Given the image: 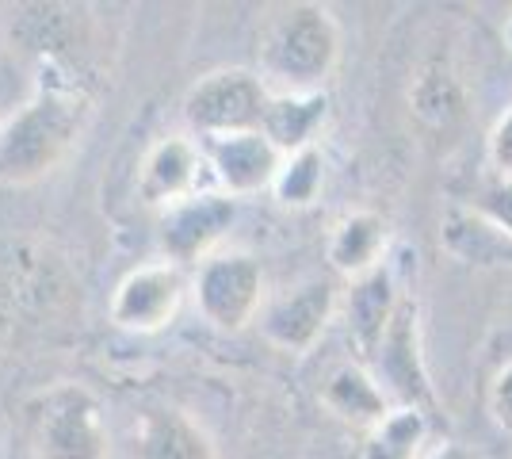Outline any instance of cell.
Wrapping results in <instances>:
<instances>
[{
	"label": "cell",
	"mask_w": 512,
	"mask_h": 459,
	"mask_svg": "<svg viewBox=\"0 0 512 459\" xmlns=\"http://www.w3.org/2000/svg\"><path fill=\"white\" fill-rule=\"evenodd\" d=\"M180 299H184L180 268L172 261L146 264L119 284L115 299H111V318H115V326L130 329V333H157L176 318Z\"/></svg>",
	"instance_id": "cell-8"
},
{
	"label": "cell",
	"mask_w": 512,
	"mask_h": 459,
	"mask_svg": "<svg viewBox=\"0 0 512 459\" xmlns=\"http://www.w3.org/2000/svg\"><path fill=\"white\" fill-rule=\"evenodd\" d=\"M490 414H493V425H497L501 433H509V437H512V360L501 368V372L493 375V383H490Z\"/></svg>",
	"instance_id": "cell-21"
},
{
	"label": "cell",
	"mask_w": 512,
	"mask_h": 459,
	"mask_svg": "<svg viewBox=\"0 0 512 459\" xmlns=\"http://www.w3.org/2000/svg\"><path fill=\"white\" fill-rule=\"evenodd\" d=\"M325 115H329V96L321 88L318 92H276L268 100L260 131L283 157H291V153L314 146Z\"/></svg>",
	"instance_id": "cell-15"
},
{
	"label": "cell",
	"mask_w": 512,
	"mask_h": 459,
	"mask_svg": "<svg viewBox=\"0 0 512 459\" xmlns=\"http://www.w3.org/2000/svg\"><path fill=\"white\" fill-rule=\"evenodd\" d=\"M421 459H486L478 448H470L463 440H440V444H428V452Z\"/></svg>",
	"instance_id": "cell-23"
},
{
	"label": "cell",
	"mask_w": 512,
	"mask_h": 459,
	"mask_svg": "<svg viewBox=\"0 0 512 459\" xmlns=\"http://www.w3.org/2000/svg\"><path fill=\"white\" fill-rule=\"evenodd\" d=\"M505 39H509V46H512V20H509V27H505Z\"/></svg>",
	"instance_id": "cell-24"
},
{
	"label": "cell",
	"mask_w": 512,
	"mask_h": 459,
	"mask_svg": "<svg viewBox=\"0 0 512 459\" xmlns=\"http://www.w3.org/2000/svg\"><path fill=\"white\" fill-rule=\"evenodd\" d=\"M333 310H337V287L329 280H306L264 306L256 326L268 345L283 352H306L318 345L325 326L333 322Z\"/></svg>",
	"instance_id": "cell-7"
},
{
	"label": "cell",
	"mask_w": 512,
	"mask_h": 459,
	"mask_svg": "<svg viewBox=\"0 0 512 459\" xmlns=\"http://www.w3.org/2000/svg\"><path fill=\"white\" fill-rule=\"evenodd\" d=\"M425 452L428 414L421 406H394L363 440V459H421Z\"/></svg>",
	"instance_id": "cell-17"
},
{
	"label": "cell",
	"mask_w": 512,
	"mask_h": 459,
	"mask_svg": "<svg viewBox=\"0 0 512 459\" xmlns=\"http://www.w3.org/2000/svg\"><path fill=\"white\" fill-rule=\"evenodd\" d=\"M386 245H390V226L375 211H352L333 226L329 238V264L352 280L371 276L386 264Z\"/></svg>",
	"instance_id": "cell-14"
},
{
	"label": "cell",
	"mask_w": 512,
	"mask_h": 459,
	"mask_svg": "<svg viewBox=\"0 0 512 459\" xmlns=\"http://www.w3.org/2000/svg\"><path fill=\"white\" fill-rule=\"evenodd\" d=\"M402 291L394 280V268L383 264L371 276H360L348 284V299H344V322H348V341L356 345L363 360L371 364L375 352L383 345L386 329L394 322L398 306H402Z\"/></svg>",
	"instance_id": "cell-11"
},
{
	"label": "cell",
	"mask_w": 512,
	"mask_h": 459,
	"mask_svg": "<svg viewBox=\"0 0 512 459\" xmlns=\"http://www.w3.org/2000/svg\"><path fill=\"white\" fill-rule=\"evenodd\" d=\"M237 215L234 196L226 192H203L184 203H176L165 211L161 222V249L169 253L172 264L180 261H207L214 241H222V234L230 230V222Z\"/></svg>",
	"instance_id": "cell-10"
},
{
	"label": "cell",
	"mask_w": 512,
	"mask_h": 459,
	"mask_svg": "<svg viewBox=\"0 0 512 459\" xmlns=\"http://www.w3.org/2000/svg\"><path fill=\"white\" fill-rule=\"evenodd\" d=\"M321 406L333 417H341L348 425H363V429H375L394 410L390 394L383 391V383L367 364H341L321 387Z\"/></svg>",
	"instance_id": "cell-16"
},
{
	"label": "cell",
	"mask_w": 512,
	"mask_h": 459,
	"mask_svg": "<svg viewBox=\"0 0 512 459\" xmlns=\"http://www.w3.org/2000/svg\"><path fill=\"white\" fill-rule=\"evenodd\" d=\"M490 165L501 180H512V108L493 123L490 131Z\"/></svg>",
	"instance_id": "cell-22"
},
{
	"label": "cell",
	"mask_w": 512,
	"mask_h": 459,
	"mask_svg": "<svg viewBox=\"0 0 512 459\" xmlns=\"http://www.w3.org/2000/svg\"><path fill=\"white\" fill-rule=\"evenodd\" d=\"M207 169L203 150L188 138H165L161 146H153L142 176H138V196L150 207H176L184 199L199 196V176Z\"/></svg>",
	"instance_id": "cell-12"
},
{
	"label": "cell",
	"mask_w": 512,
	"mask_h": 459,
	"mask_svg": "<svg viewBox=\"0 0 512 459\" xmlns=\"http://www.w3.org/2000/svg\"><path fill=\"white\" fill-rule=\"evenodd\" d=\"M268 100H272V92L264 85V77H256L249 69H214L188 88L184 119L199 134V142L249 134L260 131Z\"/></svg>",
	"instance_id": "cell-4"
},
{
	"label": "cell",
	"mask_w": 512,
	"mask_h": 459,
	"mask_svg": "<svg viewBox=\"0 0 512 459\" xmlns=\"http://www.w3.org/2000/svg\"><path fill=\"white\" fill-rule=\"evenodd\" d=\"M12 43L27 50V54H39L43 66L58 62V50H65L69 43V16L58 4H31L20 8L16 20H12Z\"/></svg>",
	"instance_id": "cell-18"
},
{
	"label": "cell",
	"mask_w": 512,
	"mask_h": 459,
	"mask_svg": "<svg viewBox=\"0 0 512 459\" xmlns=\"http://www.w3.org/2000/svg\"><path fill=\"white\" fill-rule=\"evenodd\" d=\"M130 459H214V444L184 410H146L134 425Z\"/></svg>",
	"instance_id": "cell-13"
},
{
	"label": "cell",
	"mask_w": 512,
	"mask_h": 459,
	"mask_svg": "<svg viewBox=\"0 0 512 459\" xmlns=\"http://www.w3.org/2000/svg\"><path fill=\"white\" fill-rule=\"evenodd\" d=\"M341 27L321 4H291L260 35V69L279 92H318L337 69Z\"/></svg>",
	"instance_id": "cell-2"
},
{
	"label": "cell",
	"mask_w": 512,
	"mask_h": 459,
	"mask_svg": "<svg viewBox=\"0 0 512 459\" xmlns=\"http://www.w3.org/2000/svg\"><path fill=\"white\" fill-rule=\"evenodd\" d=\"M470 211H474V215H482L490 226H497L501 234H509L512 238V180L493 176L490 184L470 199Z\"/></svg>",
	"instance_id": "cell-20"
},
{
	"label": "cell",
	"mask_w": 512,
	"mask_h": 459,
	"mask_svg": "<svg viewBox=\"0 0 512 459\" xmlns=\"http://www.w3.org/2000/svg\"><path fill=\"white\" fill-rule=\"evenodd\" d=\"M31 440L39 459H107V421L100 398L58 383L31 406Z\"/></svg>",
	"instance_id": "cell-3"
},
{
	"label": "cell",
	"mask_w": 512,
	"mask_h": 459,
	"mask_svg": "<svg viewBox=\"0 0 512 459\" xmlns=\"http://www.w3.org/2000/svg\"><path fill=\"white\" fill-rule=\"evenodd\" d=\"M321 184H325V153L318 146H310V150L283 157L272 192L287 207H310L321 196Z\"/></svg>",
	"instance_id": "cell-19"
},
{
	"label": "cell",
	"mask_w": 512,
	"mask_h": 459,
	"mask_svg": "<svg viewBox=\"0 0 512 459\" xmlns=\"http://www.w3.org/2000/svg\"><path fill=\"white\" fill-rule=\"evenodd\" d=\"M199 150L226 196H253L260 188H272L283 165V153L264 138V131L207 138L199 142Z\"/></svg>",
	"instance_id": "cell-9"
},
{
	"label": "cell",
	"mask_w": 512,
	"mask_h": 459,
	"mask_svg": "<svg viewBox=\"0 0 512 459\" xmlns=\"http://www.w3.org/2000/svg\"><path fill=\"white\" fill-rule=\"evenodd\" d=\"M92 115L88 88L58 62L43 66L31 100L0 123V184L20 188L54 173L77 146Z\"/></svg>",
	"instance_id": "cell-1"
},
{
	"label": "cell",
	"mask_w": 512,
	"mask_h": 459,
	"mask_svg": "<svg viewBox=\"0 0 512 459\" xmlns=\"http://www.w3.org/2000/svg\"><path fill=\"white\" fill-rule=\"evenodd\" d=\"M375 379L383 383L390 398H398V406H425L432 402V387H428L425 356H421V310L417 299H402L394 322L386 329L383 345L371 360Z\"/></svg>",
	"instance_id": "cell-6"
},
{
	"label": "cell",
	"mask_w": 512,
	"mask_h": 459,
	"mask_svg": "<svg viewBox=\"0 0 512 459\" xmlns=\"http://www.w3.org/2000/svg\"><path fill=\"white\" fill-rule=\"evenodd\" d=\"M195 303L218 329H245L264 306V268L253 253H214L195 276Z\"/></svg>",
	"instance_id": "cell-5"
}]
</instances>
